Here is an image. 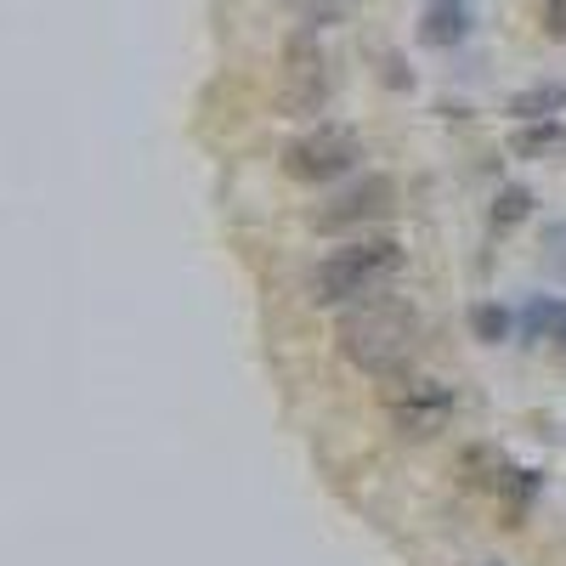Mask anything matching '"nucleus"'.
<instances>
[{
    "label": "nucleus",
    "mask_w": 566,
    "mask_h": 566,
    "mask_svg": "<svg viewBox=\"0 0 566 566\" xmlns=\"http://www.w3.org/2000/svg\"><path fill=\"white\" fill-rule=\"evenodd\" d=\"M544 34L566 40V0H544Z\"/></svg>",
    "instance_id": "15"
},
{
    "label": "nucleus",
    "mask_w": 566,
    "mask_h": 566,
    "mask_svg": "<svg viewBox=\"0 0 566 566\" xmlns=\"http://www.w3.org/2000/svg\"><path fill=\"white\" fill-rule=\"evenodd\" d=\"M402 261L408 255L397 239H352L312 266L306 295L312 306H363L374 295H386V283L402 272Z\"/></svg>",
    "instance_id": "2"
},
{
    "label": "nucleus",
    "mask_w": 566,
    "mask_h": 566,
    "mask_svg": "<svg viewBox=\"0 0 566 566\" xmlns=\"http://www.w3.org/2000/svg\"><path fill=\"white\" fill-rule=\"evenodd\" d=\"M397 205V181L391 176H363L352 187H340L328 205L312 210V227L317 232H352V227H368V221H386Z\"/></svg>",
    "instance_id": "6"
},
{
    "label": "nucleus",
    "mask_w": 566,
    "mask_h": 566,
    "mask_svg": "<svg viewBox=\"0 0 566 566\" xmlns=\"http://www.w3.org/2000/svg\"><path fill=\"white\" fill-rule=\"evenodd\" d=\"M328 91H335V80H328V52L317 45V34H295L290 52H283V85H277V108L290 119H317L328 108Z\"/></svg>",
    "instance_id": "4"
},
{
    "label": "nucleus",
    "mask_w": 566,
    "mask_h": 566,
    "mask_svg": "<svg viewBox=\"0 0 566 566\" xmlns=\"http://www.w3.org/2000/svg\"><path fill=\"white\" fill-rule=\"evenodd\" d=\"M560 108H566V85H560V80H533V85H522V91L510 97L515 125H533V119H560Z\"/></svg>",
    "instance_id": "9"
},
{
    "label": "nucleus",
    "mask_w": 566,
    "mask_h": 566,
    "mask_svg": "<svg viewBox=\"0 0 566 566\" xmlns=\"http://www.w3.org/2000/svg\"><path fill=\"white\" fill-rule=\"evenodd\" d=\"M290 7H295V12L306 18V29H323L328 18L340 12V0H290Z\"/></svg>",
    "instance_id": "14"
},
{
    "label": "nucleus",
    "mask_w": 566,
    "mask_h": 566,
    "mask_svg": "<svg viewBox=\"0 0 566 566\" xmlns=\"http://www.w3.org/2000/svg\"><path fill=\"white\" fill-rule=\"evenodd\" d=\"M419 335L424 323L408 301H363L340 317L335 340H340V357L363 374H374V380H402V374L413 368L419 357Z\"/></svg>",
    "instance_id": "1"
},
{
    "label": "nucleus",
    "mask_w": 566,
    "mask_h": 566,
    "mask_svg": "<svg viewBox=\"0 0 566 566\" xmlns=\"http://www.w3.org/2000/svg\"><path fill=\"white\" fill-rule=\"evenodd\" d=\"M527 216H533V187H522V181H504L499 193H493L488 227H493V232H515Z\"/></svg>",
    "instance_id": "12"
},
{
    "label": "nucleus",
    "mask_w": 566,
    "mask_h": 566,
    "mask_svg": "<svg viewBox=\"0 0 566 566\" xmlns=\"http://www.w3.org/2000/svg\"><path fill=\"white\" fill-rule=\"evenodd\" d=\"M363 159V136L352 125H312L306 136H295L283 148V176L290 181H306V187H328L352 176Z\"/></svg>",
    "instance_id": "3"
},
{
    "label": "nucleus",
    "mask_w": 566,
    "mask_h": 566,
    "mask_svg": "<svg viewBox=\"0 0 566 566\" xmlns=\"http://www.w3.org/2000/svg\"><path fill=\"white\" fill-rule=\"evenodd\" d=\"M386 408H391V419H397L402 437H437L442 424L453 419L459 397H453V386H442V380L402 374L397 386H386Z\"/></svg>",
    "instance_id": "5"
},
{
    "label": "nucleus",
    "mask_w": 566,
    "mask_h": 566,
    "mask_svg": "<svg viewBox=\"0 0 566 566\" xmlns=\"http://www.w3.org/2000/svg\"><path fill=\"white\" fill-rule=\"evenodd\" d=\"M470 34V0H424L419 7V40L431 52H453Z\"/></svg>",
    "instance_id": "8"
},
{
    "label": "nucleus",
    "mask_w": 566,
    "mask_h": 566,
    "mask_svg": "<svg viewBox=\"0 0 566 566\" xmlns=\"http://www.w3.org/2000/svg\"><path fill=\"white\" fill-rule=\"evenodd\" d=\"M470 470H476V482H482V488L504 493L515 510H527V504L538 499V488H544V476H538V470L510 464V459H504V453H493V448H476V453H470Z\"/></svg>",
    "instance_id": "7"
},
{
    "label": "nucleus",
    "mask_w": 566,
    "mask_h": 566,
    "mask_svg": "<svg viewBox=\"0 0 566 566\" xmlns=\"http://www.w3.org/2000/svg\"><path fill=\"white\" fill-rule=\"evenodd\" d=\"M522 328H527V340L566 346V301H560V295H533V301L522 306Z\"/></svg>",
    "instance_id": "10"
},
{
    "label": "nucleus",
    "mask_w": 566,
    "mask_h": 566,
    "mask_svg": "<svg viewBox=\"0 0 566 566\" xmlns=\"http://www.w3.org/2000/svg\"><path fill=\"white\" fill-rule=\"evenodd\" d=\"M510 148L522 159H549V154H566V125L560 119H533V125H515Z\"/></svg>",
    "instance_id": "11"
},
{
    "label": "nucleus",
    "mask_w": 566,
    "mask_h": 566,
    "mask_svg": "<svg viewBox=\"0 0 566 566\" xmlns=\"http://www.w3.org/2000/svg\"><path fill=\"white\" fill-rule=\"evenodd\" d=\"M470 335H476L482 346H504L510 340V312L499 301H476L470 306Z\"/></svg>",
    "instance_id": "13"
}]
</instances>
